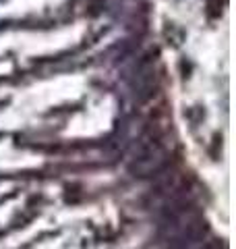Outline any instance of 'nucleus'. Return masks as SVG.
<instances>
[{"instance_id": "obj_1", "label": "nucleus", "mask_w": 236, "mask_h": 249, "mask_svg": "<svg viewBox=\"0 0 236 249\" xmlns=\"http://www.w3.org/2000/svg\"><path fill=\"white\" fill-rule=\"evenodd\" d=\"M170 164V147L160 127H149L133 145L129 173L135 178H153L166 173Z\"/></svg>"}, {"instance_id": "obj_2", "label": "nucleus", "mask_w": 236, "mask_h": 249, "mask_svg": "<svg viewBox=\"0 0 236 249\" xmlns=\"http://www.w3.org/2000/svg\"><path fill=\"white\" fill-rule=\"evenodd\" d=\"M157 54L149 50L147 54L139 58L129 79L131 93L135 96L137 102H149L155 96L157 89Z\"/></svg>"}]
</instances>
